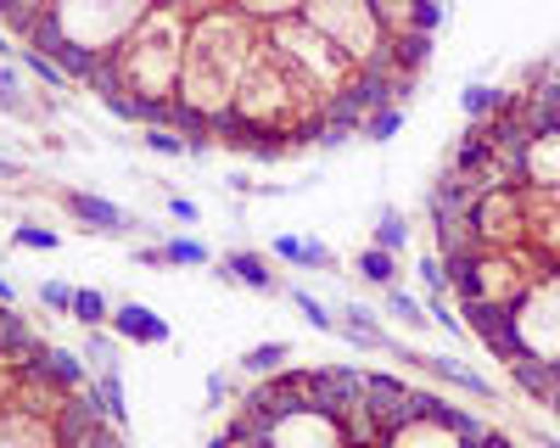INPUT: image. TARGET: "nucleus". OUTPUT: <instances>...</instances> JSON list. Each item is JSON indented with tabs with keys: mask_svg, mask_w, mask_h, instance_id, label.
Returning a JSON list of instances; mask_svg holds the SVG:
<instances>
[{
	"mask_svg": "<svg viewBox=\"0 0 560 448\" xmlns=\"http://www.w3.org/2000/svg\"><path fill=\"white\" fill-rule=\"evenodd\" d=\"M39 308H45V314H73V286H62V281H39Z\"/></svg>",
	"mask_w": 560,
	"mask_h": 448,
	"instance_id": "c9c22d12",
	"label": "nucleus"
},
{
	"mask_svg": "<svg viewBox=\"0 0 560 448\" xmlns=\"http://www.w3.org/2000/svg\"><path fill=\"white\" fill-rule=\"evenodd\" d=\"M370 241L387 247V252L398 258V252L409 247V219H404L398 208H382V213H376V236H370Z\"/></svg>",
	"mask_w": 560,
	"mask_h": 448,
	"instance_id": "c85d7f7f",
	"label": "nucleus"
},
{
	"mask_svg": "<svg viewBox=\"0 0 560 448\" xmlns=\"http://www.w3.org/2000/svg\"><path fill=\"white\" fill-rule=\"evenodd\" d=\"M84 365H90V376H96V370H118V337L107 326L84 337Z\"/></svg>",
	"mask_w": 560,
	"mask_h": 448,
	"instance_id": "c756f323",
	"label": "nucleus"
},
{
	"mask_svg": "<svg viewBox=\"0 0 560 448\" xmlns=\"http://www.w3.org/2000/svg\"><path fill=\"white\" fill-rule=\"evenodd\" d=\"M68 320H79L84 331H102L113 320V297L96 292V286H73V314H68Z\"/></svg>",
	"mask_w": 560,
	"mask_h": 448,
	"instance_id": "b1692460",
	"label": "nucleus"
},
{
	"mask_svg": "<svg viewBox=\"0 0 560 448\" xmlns=\"http://www.w3.org/2000/svg\"><path fill=\"white\" fill-rule=\"evenodd\" d=\"M213 275H219V281H230V286H247V292H258V297H275V292H287V281H280L275 269H269V258H264V252H253V247H236V252H224Z\"/></svg>",
	"mask_w": 560,
	"mask_h": 448,
	"instance_id": "4468645a",
	"label": "nucleus"
},
{
	"mask_svg": "<svg viewBox=\"0 0 560 448\" xmlns=\"http://www.w3.org/2000/svg\"><path fill=\"white\" fill-rule=\"evenodd\" d=\"M264 45V23H253L236 7H219L208 17L191 23V39H185V68H179V107L197 123H224L230 107H236V90Z\"/></svg>",
	"mask_w": 560,
	"mask_h": 448,
	"instance_id": "f257e3e1",
	"label": "nucleus"
},
{
	"mask_svg": "<svg viewBox=\"0 0 560 448\" xmlns=\"http://www.w3.org/2000/svg\"><path fill=\"white\" fill-rule=\"evenodd\" d=\"M404 365L432 370L438 381H448V387H459V392H471V398H482V403L499 398V387H493L488 376H477L471 365H459V358H448V353H404Z\"/></svg>",
	"mask_w": 560,
	"mask_h": 448,
	"instance_id": "2eb2a0df",
	"label": "nucleus"
},
{
	"mask_svg": "<svg viewBox=\"0 0 560 448\" xmlns=\"http://www.w3.org/2000/svg\"><path fill=\"white\" fill-rule=\"evenodd\" d=\"M269 252L280 263H292V269H337V252L325 247L319 236H275Z\"/></svg>",
	"mask_w": 560,
	"mask_h": 448,
	"instance_id": "6ab92c4d",
	"label": "nucleus"
},
{
	"mask_svg": "<svg viewBox=\"0 0 560 448\" xmlns=\"http://www.w3.org/2000/svg\"><path fill=\"white\" fill-rule=\"evenodd\" d=\"M135 263H140V269H168L163 247H135Z\"/></svg>",
	"mask_w": 560,
	"mask_h": 448,
	"instance_id": "58836bf2",
	"label": "nucleus"
},
{
	"mask_svg": "<svg viewBox=\"0 0 560 448\" xmlns=\"http://www.w3.org/2000/svg\"><path fill=\"white\" fill-rule=\"evenodd\" d=\"M264 39L275 45V51H287L314 84H319V96L325 102H337V96H348V90L359 84V68L337 51L325 34H314L303 17H280V23H264Z\"/></svg>",
	"mask_w": 560,
	"mask_h": 448,
	"instance_id": "39448f33",
	"label": "nucleus"
},
{
	"mask_svg": "<svg viewBox=\"0 0 560 448\" xmlns=\"http://www.w3.org/2000/svg\"><path fill=\"white\" fill-rule=\"evenodd\" d=\"M471 448H516V443H510L504 432H488V437H482V443H471Z\"/></svg>",
	"mask_w": 560,
	"mask_h": 448,
	"instance_id": "a19ab883",
	"label": "nucleus"
},
{
	"mask_svg": "<svg viewBox=\"0 0 560 448\" xmlns=\"http://www.w3.org/2000/svg\"><path fill=\"white\" fill-rule=\"evenodd\" d=\"M168 213H174L179 224H197V219H202V208H197L191 197H168Z\"/></svg>",
	"mask_w": 560,
	"mask_h": 448,
	"instance_id": "4c0bfd02",
	"label": "nucleus"
},
{
	"mask_svg": "<svg viewBox=\"0 0 560 448\" xmlns=\"http://www.w3.org/2000/svg\"><path fill=\"white\" fill-rule=\"evenodd\" d=\"M527 202V247L560 263V186H522Z\"/></svg>",
	"mask_w": 560,
	"mask_h": 448,
	"instance_id": "9d476101",
	"label": "nucleus"
},
{
	"mask_svg": "<svg viewBox=\"0 0 560 448\" xmlns=\"http://www.w3.org/2000/svg\"><path fill=\"white\" fill-rule=\"evenodd\" d=\"M522 186H560V129H544L522 146Z\"/></svg>",
	"mask_w": 560,
	"mask_h": 448,
	"instance_id": "f3484780",
	"label": "nucleus"
},
{
	"mask_svg": "<svg viewBox=\"0 0 560 448\" xmlns=\"http://www.w3.org/2000/svg\"><path fill=\"white\" fill-rule=\"evenodd\" d=\"M0 107L34 118V102H28V84H23V68L18 62H0Z\"/></svg>",
	"mask_w": 560,
	"mask_h": 448,
	"instance_id": "cd10ccee",
	"label": "nucleus"
},
{
	"mask_svg": "<svg viewBox=\"0 0 560 448\" xmlns=\"http://www.w3.org/2000/svg\"><path fill=\"white\" fill-rule=\"evenodd\" d=\"M292 358H298V347H292V342H258V347H247V353L236 358V370L258 381V376H280V370L292 365Z\"/></svg>",
	"mask_w": 560,
	"mask_h": 448,
	"instance_id": "412c9836",
	"label": "nucleus"
},
{
	"mask_svg": "<svg viewBox=\"0 0 560 448\" xmlns=\"http://www.w3.org/2000/svg\"><path fill=\"white\" fill-rule=\"evenodd\" d=\"M398 129H404V107L393 102V107H376V113H370L359 134H364V141H376V146H387V141H393Z\"/></svg>",
	"mask_w": 560,
	"mask_h": 448,
	"instance_id": "473e14b6",
	"label": "nucleus"
},
{
	"mask_svg": "<svg viewBox=\"0 0 560 448\" xmlns=\"http://www.w3.org/2000/svg\"><path fill=\"white\" fill-rule=\"evenodd\" d=\"M482 437H488V426H482L471 410H459V403L438 398L427 415L398 421V426L382 437V448H471V443H482Z\"/></svg>",
	"mask_w": 560,
	"mask_h": 448,
	"instance_id": "0eeeda50",
	"label": "nucleus"
},
{
	"mask_svg": "<svg viewBox=\"0 0 560 448\" xmlns=\"http://www.w3.org/2000/svg\"><path fill=\"white\" fill-rule=\"evenodd\" d=\"M544 269H549V258H538L533 247H477L465 258H448V297L516 308Z\"/></svg>",
	"mask_w": 560,
	"mask_h": 448,
	"instance_id": "7ed1b4c3",
	"label": "nucleus"
},
{
	"mask_svg": "<svg viewBox=\"0 0 560 448\" xmlns=\"http://www.w3.org/2000/svg\"><path fill=\"white\" fill-rule=\"evenodd\" d=\"M264 448H348L342 437V421L337 415H325V410H292V415H280L269 432H264Z\"/></svg>",
	"mask_w": 560,
	"mask_h": 448,
	"instance_id": "1a4fd4ad",
	"label": "nucleus"
},
{
	"mask_svg": "<svg viewBox=\"0 0 560 448\" xmlns=\"http://www.w3.org/2000/svg\"><path fill=\"white\" fill-rule=\"evenodd\" d=\"M62 197V208L84 224V231H102V236H129L135 231V219L118 208V202H107V197H96V191H79V186H68V191H57Z\"/></svg>",
	"mask_w": 560,
	"mask_h": 448,
	"instance_id": "f8f14e48",
	"label": "nucleus"
},
{
	"mask_svg": "<svg viewBox=\"0 0 560 448\" xmlns=\"http://www.w3.org/2000/svg\"><path fill=\"white\" fill-rule=\"evenodd\" d=\"M382 303H387V314H393V320H398L404 331H415V337L432 326L427 297H415V292H404V286H387V292H382Z\"/></svg>",
	"mask_w": 560,
	"mask_h": 448,
	"instance_id": "5701e85b",
	"label": "nucleus"
},
{
	"mask_svg": "<svg viewBox=\"0 0 560 448\" xmlns=\"http://www.w3.org/2000/svg\"><path fill=\"white\" fill-rule=\"evenodd\" d=\"M185 39H191V17H179L174 7H158L140 17L124 45L107 57L118 84H124V96L140 107V123H147L152 107H168L179 96V68H185Z\"/></svg>",
	"mask_w": 560,
	"mask_h": 448,
	"instance_id": "f03ea898",
	"label": "nucleus"
},
{
	"mask_svg": "<svg viewBox=\"0 0 560 448\" xmlns=\"http://www.w3.org/2000/svg\"><path fill=\"white\" fill-rule=\"evenodd\" d=\"M140 141H147V152H158V157H191V152H197L191 134L163 129V123H140Z\"/></svg>",
	"mask_w": 560,
	"mask_h": 448,
	"instance_id": "a878e982",
	"label": "nucleus"
},
{
	"mask_svg": "<svg viewBox=\"0 0 560 448\" xmlns=\"http://www.w3.org/2000/svg\"><path fill=\"white\" fill-rule=\"evenodd\" d=\"M471 231H477V247H527V202H522V186L482 191L477 208H471Z\"/></svg>",
	"mask_w": 560,
	"mask_h": 448,
	"instance_id": "6e6552de",
	"label": "nucleus"
},
{
	"mask_svg": "<svg viewBox=\"0 0 560 448\" xmlns=\"http://www.w3.org/2000/svg\"><path fill=\"white\" fill-rule=\"evenodd\" d=\"M84 403L96 410V421H107L113 432L129 426V403H124V370H96L84 387Z\"/></svg>",
	"mask_w": 560,
	"mask_h": 448,
	"instance_id": "dca6fc26",
	"label": "nucleus"
},
{
	"mask_svg": "<svg viewBox=\"0 0 560 448\" xmlns=\"http://www.w3.org/2000/svg\"><path fill=\"white\" fill-rule=\"evenodd\" d=\"M420 286H427V297H448V263L443 252H420Z\"/></svg>",
	"mask_w": 560,
	"mask_h": 448,
	"instance_id": "72a5a7b5",
	"label": "nucleus"
},
{
	"mask_svg": "<svg viewBox=\"0 0 560 448\" xmlns=\"http://www.w3.org/2000/svg\"><path fill=\"white\" fill-rule=\"evenodd\" d=\"M18 68H23V73H28L39 90H68V84H73V79H68V73H62L51 57H45V51H34V45H18Z\"/></svg>",
	"mask_w": 560,
	"mask_h": 448,
	"instance_id": "393cba45",
	"label": "nucleus"
},
{
	"mask_svg": "<svg viewBox=\"0 0 560 448\" xmlns=\"http://www.w3.org/2000/svg\"><path fill=\"white\" fill-rule=\"evenodd\" d=\"M236 12H247L253 23H280V17H298L303 0H230Z\"/></svg>",
	"mask_w": 560,
	"mask_h": 448,
	"instance_id": "2f4dec72",
	"label": "nucleus"
},
{
	"mask_svg": "<svg viewBox=\"0 0 560 448\" xmlns=\"http://www.w3.org/2000/svg\"><path fill=\"white\" fill-rule=\"evenodd\" d=\"M158 7V0H51L45 12V34L34 45H73L84 57H113L124 34Z\"/></svg>",
	"mask_w": 560,
	"mask_h": 448,
	"instance_id": "20e7f679",
	"label": "nucleus"
},
{
	"mask_svg": "<svg viewBox=\"0 0 560 448\" xmlns=\"http://www.w3.org/2000/svg\"><path fill=\"white\" fill-rule=\"evenodd\" d=\"M12 247H28V252H57L62 236L45 231V224H12Z\"/></svg>",
	"mask_w": 560,
	"mask_h": 448,
	"instance_id": "f704fd0d",
	"label": "nucleus"
},
{
	"mask_svg": "<svg viewBox=\"0 0 560 448\" xmlns=\"http://www.w3.org/2000/svg\"><path fill=\"white\" fill-rule=\"evenodd\" d=\"M107 331H113L118 342H135V347H163V342H174L168 320H163L158 308H147V303H113Z\"/></svg>",
	"mask_w": 560,
	"mask_h": 448,
	"instance_id": "9b49d317",
	"label": "nucleus"
},
{
	"mask_svg": "<svg viewBox=\"0 0 560 448\" xmlns=\"http://www.w3.org/2000/svg\"><path fill=\"white\" fill-rule=\"evenodd\" d=\"M34 370H45L57 387H68V392H84L90 387V365H84V353H73V347H51L45 342L39 347V358H34Z\"/></svg>",
	"mask_w": 560,
	"mask_h": 448,
	"instance_id": "a211bd4d",
	"label": "nucleus"
},
{
	"mask_svg": "<svg viewBox=\"0 0 560 448\" xmlns=\"http://www.w3.org/2000/svg\"><path fill=\"white\" fill-rule=\"evenodd\" d=\"M510 331H516V353L560 365V263H549L527 286V297L510 308Z\"/></svg>",
	"mask_w": 560,
	"mask_h": 448,
	"instance_id": "423d86ee",
	"label": "nucleus"
},
{
	"mask_svg": "<svg viewBox=\"0 0 560 448\" xmlns=\"http://www.w3.org/2000/svg\"><path fill=\"white\" fill-rule=\"evenodd\" d=\"M0 57H12V62H18V45H12V34H0Z\"/></svg>",
	"mask_w": 560,
	"mask_h": 448,
	"instance_id": "79ce46f5",
	"label": "nucleus"
},
{
	"mask_svg": "<svg viewBox=\"0 0 560 448\" xmlns=\"http://www.w3.org/2000/svg\"><path fill=\"white\" fill-rule=\"evenodd\" d=\"M510 107V90H499V84H465L459 90V113H465V123H488V118H499Z\"/></svg>",
	"mask_w": 560,
	"mask_h": 448,
	"instance_id": "aec40b11",
	"label": "nucleus"
},
{
	"mask_svg": "<svg viewBox=\"0 0 560 448\" xmlns=\"http://www.w3.org/2000/svg\"><path fill=\"white\" fill-rule=\"evenodd\" d=\"M163 258H168V269H208L213 263V247L197 241V236H168L163 241Z\"/></svg>",
	"mask_w": 560,
	"mask_h": 448,
	"instance_id": "bb28decb",
	"label": "nucleus"
},
{
	"mask_svg": "<svg viewBox=\"0 0 560 448\" xmlns=\"http://www.w3.org/2000/svg\"><path fill=\"white\" fill-rule=\"evenodd\" d=\"M163 7H174L179 17H191V23H197V17H208V12L230 7V0H163Z\"/></svg>",
	"mask_w": 560,
	"mask_h": 448,
	"instance_id": "e433bc0d",
	"label": "nucleus"
},
{
	"mask_svg": "<svg viewBox=\"0 0 560 448\" xmlns=\"http://www.w3.org/2000/svg\"><path fill=\"white\" fill-rule=\"evenodd\" d=\"M287 297H292V303L303 308V320H308L314 331H325V337H337V314L325 308V303H319V297H314L308 286H287Z\"/></svg>",
	"mask_w": 560,
	"mask_h": 448,
	"instance_id": "7c9ffc66",
	"label": "nucleus"
},
{
	"mask_svg": "<svg viewBox=\"0 0 560 448\" xmlns=\"http://www.w3.org/2000/svg\"><path fill=\"white\" fill-rule=\"evenodd\" d=\"M353 275H359V281H370L376 292H387V286H398V258H393L387 247L370 241V247L353 258Z\"/></svg>",
	"mask_w": 560,
	"mask_h": 448,
	"instance_id": "4be33fe9",
	"label": "nucleus"
},
{
	"mask_svg": "<svg viewBox=\"0 0 560 448\" xmlns=\"http://www.w3.org/2000/svg\"><path fill=\"white\" fill-rule=\"evenodd\" d=\"M0 448H62V432L51 415H34L23 403L0 410Z\"/></svg>",
	"mask_w": 560,
	"mask_h": 448,
	"instance_id": "ddd939ff",
	"label": "nucleus"
},
{
	"mask_svg": "<svg viewBox=\"0 0 560 448\" xmlns=\"http://www.w3.org/2000/svg\"><path fill=\"white\" fill-rule=\"evenodd\" d=\"M0 308H18V286L7 275H0Z\"/></svg>",
	"mask_w": 560,
	"mask_h": 448,
	"instance_id": "ea45409f",
	"label": "nucleus"
}]
</instances>
